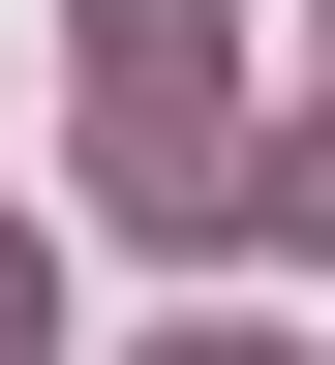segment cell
Returning a JSON list of instances; mask_svg holds the SVG:
<instances>
[{
    "label": "cell",
    "instance_id": "6da1fadb",
    "mask_svg": "<svg viewBox=\"0 0 335 365\" xmlns=\"http://www.w3.org/2000/svg\"><path fill=\"white\" fill-rule=\"evenodd\" d=\"M31 335H61V274H31V244H0V365H31Z\"/></svg>",
    "mask_w": 335,
    "mask_h": 365
},
{
    "label": "cell",
    "instance_id": "7a4b0ae2",
    "mask_svg": "<svg viewBox=\"0 0 335 365\" xmlns=\"http://www.w3.org/2000/svg\"><path fill=\"white\" fill-rule=\"evenodd\" d=\"M153 365H305V335H153Z\"/></svg>",
    "mask_w": 335,
    "mask_h": 365
}]
</instances>
